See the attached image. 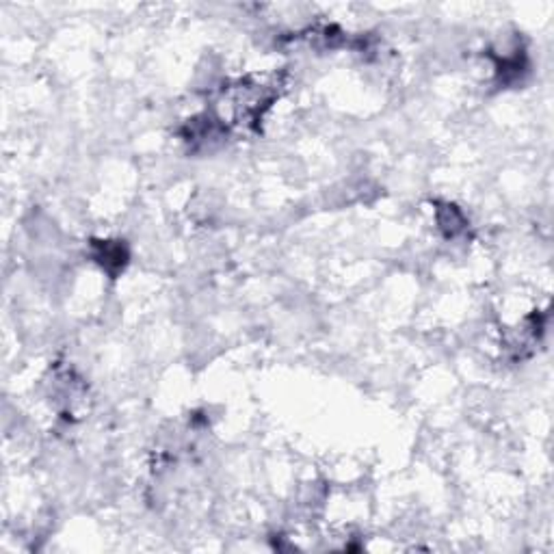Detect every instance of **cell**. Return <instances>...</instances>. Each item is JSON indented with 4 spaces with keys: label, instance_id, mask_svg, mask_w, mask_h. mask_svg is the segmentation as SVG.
<instances>
[{
    "label": "cell",
    "instance_id": "obj_1",
    "mask_svg": "<svg viewBox=\"0 0 554 554\" xmlns=\"http://www.w3.org/2000/svg\"><path fill=\"white\" fill-rule=\"evenodd\" d=\"M126 251L122 249V245H111V243H104L100 245V253H98V260L102 262V266H107L109 271H113V264L119 271V268H124L126 264Z\"/></svg>",
    "mask_w": 554,
    "mask_h": 554
}]
</instances>
